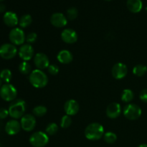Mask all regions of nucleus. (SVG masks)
I'll return each mask as SVG.
<instances>
[{
	"label": "nucleus",
	"instance_id": "13",
	"mask_svg": "<svg viewBox=\"0 0 147 147\" xmlns=\"http://www.w3.org/2000/svg\"><path fill=\"white\" fill-rule=\"evenodd\" d=\"M50 22L54 27L61 28L66 26L67 23V19L62 13L56 12L54 13L50 17Z\"/></svg>",
	"mask_w": 147,
	"mask_h": 147
},
{
	"label": "nucleus",
	"instance_id": "28",
	"mask_svg": "<svg viewBox=\"0 0 147 147\" xmlns=\"http://www.w3.org/2000/svg\"><path fill=\"white\" fill-rule=\"evenodd\" d=\"M57 131H58V126H57V125L55 123H50L46 127L45 133L47 135L53 136V135H55L57 133Z\"/></svg>",
	"mask_w": 147,
	"mask_h": 147
},
{
	"label": "nucleus",
	"instance_id": "18",
	"mask_svg": "<svg viewBox=\"0 0 147 147\" xmlns=\"http://www.w3.org/2000/svg\"><path fill=\"white\" fill-rule=\"evenodd\" d=\"M4 24L9 27H14L19 23L17 15L12 11H7L3 17Z\"/></svg>",
	"mask_w": 147,
	"mask_h": 147
},
{
	"label": "nucleus",
	"instance_id": "14",
	"mask_svg": "<svg viewBox=\"0 0 147 147\" xmlns=\"http://www.w3.org/2000/svg\"><path fill=\"white\" fill-rule=\"evenodd\" d=\"M61 39L67 44H73L78 40L77 32L73 29H65L61 33Z\"/></svg>",
	"mask_w": 147,
	"mask_h": 147
},
{
	"label": "nucleus",
	"instance_id": "1",
	"mask_svg": "<svg viewBox=\"0 0 147 147\" xmlns=\"http://www.w3.org/2000/svg\"><path fill=\"white\" fill-rule=\"evenodd\" d=\"M29 80L33 87L36 88H42L48 83V77L42 70L36 69L30 73Z\"/></svg>",
	"mask_w": 147,
	"mask_h": 147
},
{
	"label": "nucleus",
	"instance_id": "32",
	"mask_svg": "<svg viewBox=\"0 0 147 147\" xmlns=\"http://www.w3.org/2000/svg\"><path fill=\"white\" fill-rule=\"evenodd\" d=\"M47 70L50 74L53 75V76H56L57 74H58L59 73V67L57 65L55 64H51L49 65V67H47Z\"/></svg>",
	"mask_w": 147,
	"mask_h": 147
},
{
	"label": "nucleus",
	"instance_id": "34",
	"mask_svg": "<svg viewBox=\"0 0 147 147\" xmlns=\"http://www.w3.org/2000/svg\"><path fill=\"white\" fill-rule=\"evenodd\" d=\"M9 111L7 110L4 108H1L0 109V119H4L8 116Z\"/></svg>",
	"mask_w": 147,
	"mask_h": 147
},
{
	"label": "nucleus",
	"instance_id": "15",
	"mask_svg": "<svg viewBox=\"0 0 147 147\" xmlns=\"http://www.w3.org/2000/svg\"><path fill=\"white\" fill-rule=\"evenodd\" d=\"M80 109L78 103L76 100L70 99L67 100L64 105V111L68 116H75L77 114Z\"/></svg>",
	"mask_w": 147,
	"mask_h": 147
},
{
	"label": "nucleus",
	"instance_id": "11",
	"mask_svg": "<svg viewBox=\"0 0 147 147\" xmlns=\"http://www.w3.org/2000/svg\"><path fill=\"white\" fill-rule=\"evenodd\" d=\"M34 63L39 70H44L50 65V60L45 54L42 53H37L34 57Z\"/></svg>",
	"mask_w": 147,
	"mask_h": 147
},
{
	"label": "nucleus",
	"instance_id": "4",
	"mask_svg": "<svg viewBox=\"0 0 147 147\" xmlns=\"http://www.w3.org/2000/svg\"><path fill=\"white\" fill-rule=\"evenodd\" d=\"M17 96V89L11 84L6 83L0 88V96L5 101H13L15 100Z\"/></svg>",
	"mask_w": 147,
	"mask_h": 147
},
{
	"label": "nucleus",
	"instance_id": "39",
	"mask_svg": "<svg viewBox=\"0 0 147 147\" xmlns=\"http://www.w3.org/2000/svg\"><path fill=\"white\" fill-rule=\"evenodd\" d=\"M146 12H147V7H146Z\"/></svg>",
	"mask_w": 147,
	"mask_h": 147
},
{
	"label": "nucleus",
	"instance_id": "10",
	"mask_svg": "<svg viewBox=\"0 0 147 147\" xmlns=\"http://www.w3.org/2000/svg\"><path fill=\"white\" fill-rule=\"evenodd\" d=\"M127 73V66L122 63H116L112 67V76L114 78L117 79V80H121V79H123V78L126 77Z\"/></svg>",
	"mask_w": 147,
	"mask_h": 147
},
{
	"label": "nucleus",
	"instance_id": "5",
	"mask_svg": "<svg viewBox=\"0 0 147 147\" xmlns=\"http://www.w3.org/2000/svg\"><path fill=\"white\" fill-rule=\"evenodd\" d=\"M48 142V135L43 131L34 132L30 138V143L34 147H44Z\"/></svg>",
	"mask_w": 147,
	"mask_h": 147
},
{
	"label": "nucleus",
	"instance_id": "25",
	"mask_svg": "<svg viewBox=\"0 0 147 147\" xmlns=\"http://www.w3.org/2000/svg\"><path fill=\"white\" fill-rule=\"evenodd\" d=\"M0 78L2 80V81L5 82L6 83H9L12 78L11 70L9 69H4L0 72Z\"/></svg>",
	"mask_w": 147,
	"mask_h": 147
},
{
	"label": "nucleus",
	"instance_id": "33",
	"mask_svg": "<svg viewBox=\"0 0 147 147\" xmlns=\"http://www.w3.org/2000/svg\"><path fill=\"white\" fill-rule=\"evenodd\" d=\"M139 98H140L142 101L147 103V88L144 89V90H142L141 91L140 95H139Z\"/></svg>",
	"mask_w": 147,
	"mask_h": 147
},
{
	"label": "nucleus",
	"instance_id": "27",
	"mask_svg": "<svg viewBox=\"0 0 147 147\" xmlns=\"http://www.w3.org/2000/svg\"><path fill=\"white\" fill-rule=\"evenodd\" d=\"M32 111L34 116L42 117L47 113V108L44 106H37L34 108Z\"/></svg>",
	"mask_w": 147,
	"mask_h": 147
},
{
	"label": "nucleus",
	"instance_id": "21",
	"mask_svg": "<svg viewBox=\"0 0 147 147\" xmlns=\"http://www.w3.org/2000/svg\"><path fill=\"white\" fill-rule=\"evenodd\" d=\"M134 98V93L130 89H125L121 94V100L124 103H130Z\"/></svg>",
	"mask_w": 147,
	"mask_h": 147
},
{
	"label": "nucleus",
	"instance_id": "16",
	"mask_svg": "<svg viewBox=\"0 0 147 147\" xmlns=\"http://www.w3.org/2000/svg\"><path fill=\"white\" fill-rule=\"evenodd\" d=\"M106 116L110 119H116L119 117L121 112V107L119 103L114 102L108 106L106 109Z\"/></svg>",
	"mask_w": 147,
	"mask_h": 147
},
{
	"label": "nucleus",
	"instance_id": "29",
	"mask_svg": "<svg viewBox=\"0 0 147 147\" xmlns=\"http://www.w3.org/2000/svg\"><path fill=\"white\" fill-rule=\"evenodd\" d=\"M72 124V119L68 115H65L60 121V126L63 129H67Z\"/></svg>",
	"mask_w": 147,
	"mask_h": 147
},
{
	"label": "nucleus",
	"instance_id": "23",
	"mask_svg": "<svg viewBox=\"0 0 147 147\" xmlns=\"http://www.w3.org/2000/svg\"><path fill=\"white\" fill-rule=\"evenodd\" d=\"M32 18L30 14H24V15L22 16L19 20L20 26L22 28H26V27H29L32 24Z\"/></svg>",
	"mask_w": 147,
	"mask_h": 147
},
{
	"label": "nucleus",
	"instance_id": "37",
	"mask_svg": "<svg viewBox=\"0 0 147 147\" xmlns=\"http://www.w3.org/2000/svg\"><path fill=\"white\" fill-rule=\"evenodd\" d=\"M2 86V80L1 79V78H0V88Z\"/></svg>",
	"mask_w": 147,
	"mask_h": 147
},
{
	"label": "nucleus",
	"instance_id": "12",
	"mask_svg": "<svg viewBox=\"0 0 147 147\" xmlns=\"http://www.w3.org/2000/svg\"><path fill=\"white\" fill-rule=\"evenodd\" d=\"M18 53L20 58L22 59L24 61H28L31 60L34 55V49L30 44L23 45L20 47Z\"/></svg>",
	"mask_w": 147,
	"mask_h": 147
},
{
	"label": "nucleus",
	"instance_id": "6",
	"mask_svg": "<svg viewBox=\"0 0 147 147\" xmlns=\"http://www.w3.org/2000/svg\"><path fill=\"white\" fill-rule=\"evenodd\" d=\"M123 115L129 120H137L142 115V109L136 104L129 103L123 109Z\"/></svg>",
	"mask_w": 147,
	"mask_h": 147
},
{
	"label": "nucleus",
	"instance_id": "26",
	"mask_svg": "<svg viewBox=\"0 0 147 147\" xmlns=\"http://www.w3.org/2000/svg\"><path fill=\"white\" fill-rule=\"evenodd\" d=\"M103 139H104V141L106 143L113 144L117 140V136L113 132L109 131L104 134V135H103Z\"/></svg>",
	"mask_w": 147,
	"mask_h": 147
},
{
	"label": "nucleus",
	"instance_id": "20",
	"mask_svg": "<svg viewBox=\"0 0 147 147\" xmlns=\"http://www.w3.org/2000/svg\"><path fill=\"white\" fill-rule=\"evenodd\" d=\"M127 8L132 13H138L142 9L143 3L142 0H127Z\"/></svg>",
	"mask_w": 147,
	"mask_h": 147
},
{
	"label": "nucleus",
	"instance_id": "17",
	"mask_svg": "<svg viewBox=\"0 0 147 147\" xmlns=\"http://www.w3.org/2000/svg\"><path fill=\"white\" fill-rule=\"evenodd\" d=\"M21 124L16 119L10 120L6 123L5 131L9 135H15L20 131Z\"/></svg>",
	"mask_w": 147,
	"mask_h": 147
},
{
	"label": "nucleus",
	"instance_id": "30",
	"mask_svg": "<svg viewBox=\"0 0 147 147\" xmlns=\"http://www.w3.org/2000/svg\"><path fill=\"white\" fill-rule=\"evenodd\" d=\"M78 11L76 7H70L67 11V18L69 20H74L77 18Z\"/></svg>",
	"mask_w": 147,
	"mask_h": 147
},
{
	"label": "nucleus",
	"instance_id": "3",
	"mask_svg": "<svg viewBox=\"0 0 147 147\" xmlns=\"http://www.w3.org/2000/svg\"><path fill=\"white\" fill-rule=\"evenodd\" d=\"M104 135V128L98 123H90L85 130V136L88 139L97 141L101 139Z\"/></svg>",
	"mask_w": 147,
	"mask_h": 147
},
{
	"label": "nucleus",
	"instance_id": "8",
	"mask_svg": "<svg viewBox=\"0 0 147 147\" xmlns=\"http://www.w3.org/2000/svg\"><path fill=\"white\" fill-rule=\"evenodd\" d=\"M17 53L16 46L10 43H5L0 47V57L5 60L14 58Z\"/></svg>",
	"mask_w": 147,
	"mask_h": 147
},
{
	"label": "nucleus",
	"instance_id": "38",
	"mask_svg": "<svg viewBox=\"0 0 147 147\" xmlns=\"http://www.w3.org/2000/svg\"><path fill=\"white\" fill-rule=\"evenodd\" d=\"M105 1H111V0H105Z\"/></svg>",
	"mask_w": 147,
	"mask_h": 147
},
{
	"label": "nucleus",
	"instance_id": "35",
	"mask_svg": "<svg viewBox=\"0 0 147 147\" xmlns=\"http://www.w3.org/2000/svg\"><path fill=\"white\" fill-rule=\"evenodd\" d=\"M5 6L3 4H0V12H4L5 11Z\"/></svg>",
	"mask_w": 147,
	"mask_h": 147
},
{
	"label": "nucleus",
	"instance_id": "31",
	"mask_svg": "<svg viewBox=\"0 0 147 147\" xmlns=\"http://www.w3.org/2000/svg\"><path fill=\"white\" fill-rule=\"evenodd\" d=\"M37 39V35L35 32H30L26 36V41L30 44L35 42Z\"/></svg>",
	"mask_w": 147,
	"mask_h": 147
},
{
	"label": "nucleus",
	"instance_id": "9",
	"mask_svg": "<svg viewBox=\"0 0 147 147\" xmlns=\"http://www.w3.org/2000/svg\"><path fill=\"white\" fill-rule=\"evenodd\" d=\"M22 129L25 131H32L35 128L36 119L34 115L24 114L20 121Z\"/></svg>",
	"mask_w": 147,
	"mask_h": 147
},
{
	"label": "nucleus",
	"instance_id": "40",
	"mask_svg": "<svg viewBox=\"0 0 147 147\" xmlns=\"http://www.w3.org/2000/svg\"><path fill=\"white\" fill-rule=\"evenodd\" d=\"M3 1V0H0V1Z\"/></svg>",
	"mask_w": 147,
	"mask_h": 147
},
{
	"label": "nucleus",
	"instance_id": "24",
	"mask_svg": "<svg viewBox=\"0 0 147 147\" xmlns=\"http://www.w3.org/2000/svg\"><path fill=\"white\" fill-rule=\"evenodd\" d=\"M31 65L27 61L22 62L19 65V70L23 75L30 74V73L31 72Z\"/></svg>",
	"mask_w": 147,
	"mask_h": 147
},
{
	"label": "nucleus",
	"instance_id": "36",
	"mask_svg": "<svg viewBox=\"0 0 147 147\" xmlns=\"http://www.w3.org/2000/svg\"><path fill=\"white\" fill-rule=\"evenodd\" d=\"M138 147H147V144H144L139 145V146Z\"/></svg>",
	"mask_w": 147,
	"mask_h": 147
},
{
	"label": "nucleus",
	"instance_id": "7",
	"mask_svg": "<svg viewBox=\"0 0 147 147\" xmlns=\"http://www.w3.org/2000/svg\"><path fill=\"white\" fill-rule=\"evenodd\" d=\"M9 38L11 44L14 45H21L26 40L25 34L21 28L14 27L10 31Z\"/></svg>",
	"mask_w": 147,
	"mask_h": 147
},
{
	"label": "nucleus",
	"instance_id": "19",
	"mask_svg": "<svg viewBox=\"0 0 147 147\" xmlns=\"http://www.w3.org/2000/svg\"><path fill=\"white\" fill-rule=\"evenodd\" d=\"M57 60L62 64H69L73 60V54L69 50H60L57 55Z\"/></svg>",
	"mask_w": 147,
	"mask_h": 147
},
{
	"label": "nucleus",
	"instance_id": "2",
	"mask_svg": "<svg viewBox=\"0 0 147 147\" xmlns=\"http://www.w3.org/2000/svg\"><path fill=\"white\" fill-rule=\"evenodd\" d=\"M27 105L24 100L17 99L10 103L9 106V114L14 119H18L22 117L26 111Z\"/></svg>",
	"mask_w": 147,
	"mask_h": 147
},
{
	"label": "nucleus",
	"instance_id": "22",
	"mask_svg": "<svg viewBox=\"0 0 147 147\" xmlns=\"http://www.w3.org/2000/svg\"><path fill=\"white\" fill-rule=\"evenodd\" d=\"M147 73V67L144 65L139 64L134 66L133 68V73L138 77L144 76Z\"/></svg>",
	"mask_w": 147,
	"mask_h": 147
}]
</instances>
